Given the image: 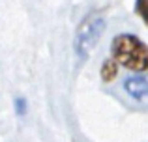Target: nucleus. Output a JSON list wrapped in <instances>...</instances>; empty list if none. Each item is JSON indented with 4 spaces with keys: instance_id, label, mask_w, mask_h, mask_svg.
Instances as JSON below:
<instances>
[{
    "instance_id": "f257e3e1",
    "label": "nucleus",
    "mask_w": 148,
    "mask_h": 142,
    "mask_svg": "<svg viewBox=\"0 0 148 142\" xmlns=\"http://www.w3.org/2000/svg\"><path fill=\"white\" fill-rule=\"evenodd\" d=\"M112 60L131 71L148 69V45L133 34H120L111 45Z\"/></svg>"
},
{
    "instance_id": "f03ea898",
    "label": "nucleus",
    "mask_w": 148,
    "mask_h": 142,
    "mask_svg": "<svg viewBox=\"0 0 148 142\" xmlns=\"http://www.w3.org/2000/svg\"><path fill=\"white\" fill-rule=\"evenodd\" d=\"M105 26L107 22L99 13H90L83 19V22L75 32V41H73V51L81 60L88 58L92 49L98 45L101 34L105 32Z\"/></svg>"
},
{
    "instance_id": "7ed1b4c3",
    "label": "nucleus",
    "mask_w": 148,
    "mask_h": 142,
    "mask_svg": "<svg viewBox=\"0 0 148 142\" xmlns=\"http://www.w3.org/2000/svg\"><path fill=\"white\" fill-rule=\"evenodd\" d=\"M124 92L141 105H148V79L143 75H133L124 79Z\"/></svg>"
},
{
    "instance_id": "20e7f679",
    "label": "nucleus",
    "mask_w": 148,
    "mask_h": 142,
    "mask_svg": "<svg viewBox=\"0 0 148 142\" xmlns=\"http://www.w3.org/2000/svg\"><path fill=\"white\" fill-rule=\"evenodd\" d=\"M116 75H118V64L112 58L105 60L103 66H101V79H103L105 82H109V80H112Z\"/></svg>"
},
{
    "instance_id": "39448f33",
    "label": "nucleus",
    "mask_w": 148,
    "mask_h": 142,
    "mask_svg": "<svg viewBox=\"0 0 148 142\" xmlns=\"http://www.w3.org/2000/svg\"><path fill=\"white\" fill-rule=\"evenodd\" d=\"M135 11L143 17V21L148 24V0H139L135 2Z\"/></svg>"
},
{
    "instance_id": "423d86ee",
    "label": "nucleus",
    "mask_w": 148,
    "mask_h": 142,
    "mask_svg": "<svg viewBox=\"0 0 148 142\" xmlns=\"http://www.w3.org/2000/svg\"><path fill=\"white\" fill-rule=\"evenodd\" d=\"M13 105H15V112H17L19 116H25L26 114V99L25 97H15Z\"/></svg>"
}]
</instances>
